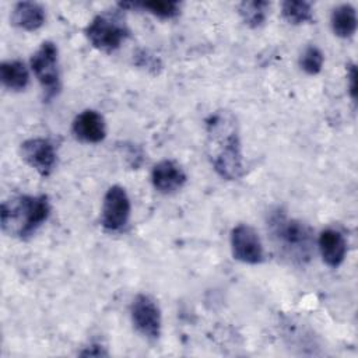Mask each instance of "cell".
Returning <instances> with one entry per match:
<instances>
[{"label":"cell","instance_id":"6da1fadb","mask_svg":"<svg viewBox=\"0 0 358 358\" xmlns=\"http://www.w3.org/2000/svg\"><path fill=\"white\" fill-rule=\"evenodd\" d=\"M206 152L213 169L222 179L236 180L243 176L239 127L232 112L218 109L207 117Z\"/></svg>","mask_w":358,"mask_h":358},{"label":"cell","instance_id":"7a4b0ae2","mask_svg":"<svg viewBox=\"0 0 358 358\" xmlns=\"http://www.w3.org/2000/svg\"><path fill=\"white\" fill-rule=\"evenodd\" d=\"M50 203L46 194H20L1 203L0 224L4 234L18 239L32 236L48 220Z\"/></svg>","mask_w":358,"mask_h":358},{"label":"cell","instance_id":"3957f363","mask_svg":"<svg viewBox=\"0 0 358 358\" xmlns=\"http://www.w3.org/2000/svg\"><path fill=\"white\" fill-rule=\"evenodd\" d=\"M267 225L273 243L284 259L296 266L309 263L313 255V231L308 224L288 218L278 210L270 215Z\"/></svg>","mask_w":358,"mask_h":358},{"label":"cell","instance_id":"277c9868","mask_svg":"<svg viewBox=\"0 0 358 358\" xmlns=\"http://www.w3.org/2000/svg\"><path fill=\"white\" fill-rule=\"evenodd\" d=\"M119 11L120 10L101 13L85 27L84 34L87 39L98 50L112 53L119 49L129 36V28Z\"/></svg>","mask_w":358,"mask_h":358},{"label":"cell","instance_id":"5b68a950","mask_svg":"<svg viewBox=\"0 0 358 358\" xmlns=\"http://www.w3.org/2000/svg\"><path fill=\"white\" fill-rule=\"evenodd\" d=\"M31 69L39 81L45 98L50 99L60 91V71H59V56L57 46L45 41L31 56Z\"/></svg>","mask_w":358,"mask_h":358},{"label":"cell","instance_id":"8992f818","mask_svg":"<svg viewBox=\"0 0 358 358\" xmlns=\"http://www.w3.org/2000/svg\"><path fill=\"white\" fill-rule=\"evenodd\" d=\"M130 199L126 190L119 186H110L102 203V213H101V224L109 232H119L122 231L130 218Z\"/></svg>","mask_w":358,"mask_h":358},{"label":"cell","instance_id":"52a82bcc","mask_svg":"<svg viewBox=\"0 0 358 358\" xmlns=\"http://www.w3.org/2000/svg\"><path fill=\"white\" fill-rule=\"evenodd\" d=\"M130 316L133 326L144 338L154 341L161 336V310L151 296L136 295L130 306Z\"/></svg>","mask_w":358,"mask_h":358},{"label":"cell","instance_id":"ba28073f","mask_svg":"<svg viewBox=\"0 0 358 358\" xmlns=\"http://www.w3.org/2000/svg\"><path fill=\"white\" fill-rule=\"evenodd\" d=\"M231 250L234 259L248 264H259L264 257L259 234L248 224H238L232 228Z\"/></svg>","mask_w":358,"mask_h":358},{"label":"cell","instance_id":"9c48e42d","mask_svg":"<svg viewBox=\"0 0 358 358\" xmlns=\"http://www.w3.org/2000/svg\"><path fill=\"white\" fill-rule=\"evenodd\" d=\"M22 159L39 175L49 176L56 165V148L49 138H28L21 144Z\"/></svg>","mask_w":358,"mask_h":358},{"label":"cell","instance_id":"30bf717a","mask_svg":"<svg viewBox=\"0 0 358 358\" xmlns=\"http://www.w3.org/2000/svg\"><path fill=\"white\" fill-rule=\"evenodd\" d=\"M151 182L157 192L171 194L180 190L186 183V173L182 166L172 159H162L151 171Z\"/></svg>","mask_w":358,"mask_h":358},{"label":"cell","instance_id":"8fae6325","mask_svg":"<svg viewBox=\"0 0 358 358\" xmlns=\"http://www.w3.org/2000/svg\"><path fill=\"white\" fill-rule=\"evenodd\" d=\"M71 131L77 140L88 144H96L106 136L103 116L94 109H85L74 117Z\"/></svg>","mask_w":358,"mask_h":358},{"label":"cell","instance_id":"7c38bea8","mask_svg":"<svg viewBox=\"0 0 358 358\" xmlns=\"http://www.w3.org/2000/svg\"><path fill=\"white\" fill-rule=\"evenodd\" d=\"M317 246L323 262L329 267L337 268L344 262L347 253V242L340 231L334 228L323 229L319 235Z\"/></svg>","mask_w":358,"mask_h":358},{"label":"cell","instance_id":"4fadbf2b","mask_svg":"<svg viewBox=\"0 0 358 358\" xmlns=\"http://www.w3.org/2000/svg\"><path fill=\"white\" fill-rule=\"evenodd\" d=\"M45 8L35 1H20L14 6L10 21L14 27L24 31H36L45 22Z\"/></svg>","mask_w":358,"mask_h":358},{"label":"cell","instance_id":"5bb4252c","mask_svg":"<svg viewBox=\"0 0 358 358\" xmlns=\"http://www.w3.org/2000/svg\"><path fill=\"white\" fill-rule=\"evenodd\" d=\"M0 80L10 91H22L29 81V73L21 60H7L0 64Z\"/></svg>","mask_w":358,"mask_h":358},{"label":"cell","instance_id":"9a60e30c","mask_svg":"<svg viewBox=\"0 0 358 358\" xmlns=\"http://www.w3.org/2000/svg\"><path fill=\"white\" fill-rule=\"evenodd\" d=\"M330 25L334 35L340 38H351L357 31V13L351 4H340L333 8Z\"/></svg>","mask_w":358,"mask_h":358},{"label":"cell","instance_id":"2e32d148","mask_svg":"<svg viewBox=\"0 0 358 358\" xmlns=\"http://www.w3.org/2000/svg\"><path fill=\"white\" fill-rule=\"evenodd\" d=\"M122 10L123 8H141L148 11L150 14L164 18V20H171L179 15L180 13V4L178 1H140V3H119L117 4Z\"/></svg>","mask_w":358,"mask_h":358},{"label":"cell","instance_id":"e0dca14e","mask_svg":"<svg viewBox=\"0 0 358 358\" xmlns=\"http://www.w3.org/2000/svg\"><path fill=\"white\" fill-rule=\"evenodd\" d=\"M270 4L263 0H248L238 6V13L242 21L250 28H259L267 18V10Z\"/></svg>","mask_w":358,"mask_h":358},{"label":"cell","instance_id":"ac0fdd59","mask_svg":"<svg viewBox=\"0 0 358 358\" xmlns=\"http://www.w3.org/2000/svg\"><path fill=\"white\" fill-rule=\"evenodd\" d=\"M281 14L284 20L292 25H301L313 20L312 4L309 1L287 0L281 4Z\"/></svg>","mask_w":358,"mask_h":358},{"label":"cell","instance_id":"d6986e66","mask_svg":"<svg viewBox=\"0 0 358 358\" xmlns=\"http://www.w3.org/2000/svg\"><path fill=\"white\" fill-rule=\"evenodd\" d=\"M323 62H324V56L323 52L315 46V45H309L305 48V50L302 52L301 57H299V66L301 69L309 74V76H316L322 71L323 67Z\"/></svg>","mask_w":358,"mask_h":358},{"label":"cell","instance_id":"ffe728a7","mask_svg":"<svg viewBox=\"0 0 358 358\" xmlns=\"http://www.w3.org/2000/svg\"><path fill=\"white\" fill-rule=\"evenodd\" d=\"M347 81H348L350 96L355 102V99H357V67L354 63H350L347 66Z\"/></svg>","mask_w":358,"mask_h":358}]
</instances>
